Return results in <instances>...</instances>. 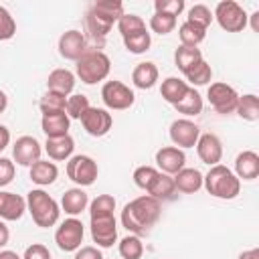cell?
I'll return each instance as SVG.
<instances>
[{
    "mask_svg": "<svg viewBox=\"0 0 259 259\" xmlns=\"http://www.w3.org/2000/svg\"><path fill=\"white\" fill-rule=\"evenodd\" d=\"M16 34V22L12 18V14L0 6V40H8Z\"/></svg>",
    "mask_w": 259,
    "mask_h": 259,
    "instance_id": "obj_42",
    "label": "cell"
},
{
    "mask_svg": "<svg viewBox=\"0 0 259 259\" xmlns=\"http://www.w3.org/2000/svg\"><path fill=\"white\" fill-rule=\"evenodd\" d=\"M206 97H208V103L212 105V109H214L217 113H221V115L233 113V111L237 109L239 93H237L231 85H227V83H221V81L210 83Z\"/></svg>",
    "mask_w": 259,
    "mask_h": 259,
    "instance_id": "obj_10",
    "label": "cell"
},
{
    "mask_svg": "<svg viewBox=\"0 0 259 259\" xmlns=\"http://www.w3.org/2000/svg\"><path fill=\"white\" fill-rule=\"evenodd\" d=\"M198 61H202V53H200V49H194V47H178L176 49V53H174V63H176V67L182 71V73H186L190 67H194Z\"/></svg>",
    "mask_w": 259,
    "mask_h": 259,
    "instance_id": "obj_32",
    "label": "cell"
},
{
    "mask_svg": "<svg viewBox=\"0 0 259 259\" xmlns=\"http://www.w3.org/2000/svg\"><path fill=\"white\" fill-rule=\"evenodd\" d=\"M150 28L156 34H168L176 28V16L166 12H154V16L150 18Z\"/></svg>",
    "mask_w": 259,
    "mask_h": 259,
    "instance_id": "obj_38",
    "label": "cell"
},
{
    "mask_svg": "<svg viewBox=\"0 0 259 259\" xmlns=\"http://www.w3.org/2000/svg\"><path fill=\"white\" fill-rule=\"evenodd\" d=\"M47 87L53 93L69 97L73 93V89H75V75L69 69H55L47 77Z\"/></svg>",
    "mask_w": 259,
    "mask_h": 259,
    "instance_id": "obj_21",
    "label": "cell"
},
{
    "mask_svg": "<svg viewBox=\"0 0 259 259\" xmlns=\"http://www.w3.org/2000/svg\"><path fill=\"white\" fill-rule=\"evenodd\" d=\"M156 164H158L160 172H164L168 176L170 174H178L186 164V156L176 146H164V148H160L156 152Z\"/></svg>",
    "mask_w": 259,
    "mask_h": 259,
    "instance_id": "obj_16",
    "label": "cell"
},
{
    "mask_svg": "<svg viewBox=\"0 0 259 259\" xmlns=\"http://www.w3.org/2000/svg\"><path fill=\"white\" fill-rule=\"evenodd\" d=\"M26 210V200L20 194L0 190V221H18Z\"/></svg>",
    "mask_w": 259,
    "mask_h": 259,
    "instance_id": "obj_18",
    "label": "cell"
},
{
    "mask_svg": "<svg viewBox=\"0 0 259 259\" xmlns=\"http://www.w3.org/2000/svg\"><path fill=\"white\" fill-rule=\"evenodd\" d=\"M59 176V168L55 162H49V160H38L30 166V180L38 186H49L57 180Z\"/></svg>",
    "mask_w": 259,
    "mask_h": 259,
    "instance_id": "obj_26",
    "label": "cell"
},
{
    "mask_svg": "<svg viewBox=\"0 0 259 259\" xmlns=\"http://www.w3.org/2000/svg\"><path fill=\"white\" fill-rule=\"evenodd\" d=\"M239 180H255L259 176V156L253 150H245L235 158V172Z\"/></svg>",
    "mask_w": 259,
    "mask_h": 259,
    "instance_id": "obj_20",
    "label": "cell"
},
{
    "mask_svg": "<svg viewBox=\"0 0 259 259\" xmlns=\"http://www.w3.org/2000/svg\"><path fill=\"white\" fill-rule=\"evenodd\" d=\"M83 237H85L83 223L79 219H75V217L65 219L57 227V231H55V243H57V247L61 251H67V253L77 251L81 247V243H83Z\"/></svg>",
    "mask_w": 259,
    "mask_h": 259,
    "instance_id": "obj_8",
    "label": "cell"
},
{
    "mask_svg": "<svg viewBox=\"0 0 259 259\" xmlns=\"http://www.w3.org/2000/svg\"><path fill=\"white\" fill-rule=\"evenodd\" d=\"M109 69H111V61L109 57L103 53V51H85L81 55V59L77 61L75 65V71H77V77L85 83V85H93V83H99L103 81L107 75H109Z\"/></svg>",
    "mask_w": 259,
    "mask_h": 259,
    "instance_id": "obj_5",
    "label": "cell"
},
{
    "mask_svg": "<svg viewBox=\"0 0 259 259\" xmlns=\"http://www.w3.org/2000/svg\"><path fill=\"white\" fill-rule=\"evenodd\" d=\"M8 241H10V231H8V227L4 225V221H0V249L6 247Z\"/></svg>",
    "mask_w": 259,
    "mask_h": 259,
    "instance_id": "obj_49",
    "label": "cell"
},
{
    "mask_svg": "<svg viewBox=\"0 0 259 259\" xmlns=\"http://www.w3.org/2000/svg\"><path fill=\"white\" fill-rule=\"evenodd\" d=\"M174 107H176L178 113H182L186 117H194V115H198L202 111V97H200V93L194 87H188L186 95Z\"/></svg>",
    "mask_w": 259,
    "mask_h": 259,
    "instance_id": "obj_29",
    "label": "cell"
},
{
    "mask_svg": "<svg viewBox=\"0 0 259 259\" xmlns=\"http://www.w3.org/2000/svg\"><path fill=\"white\" fill-rule=\"evenodd\" d=\"M144 28H146L144 18L138 16V14H132V12H130V14L123 12V16L117 20V30H119L121 38L134 34V32H138V30H144Z\"/></svg>",
    "mask_w": 259,
    "mask_h": 259,
    "instance_id": "obj_37",
    "label": "cell"
},
{
    "mask_svg": "<svg viewBox=\"0 0 259 259\" xmlns=\"http://www.w3.org/2000/svg\"><path fill=\"white\" fill-rule=\"evenodd\" d=\"M75 259H103L101 251L93 245H87V247H79L77 253H75Z\"/></svg>",
    "mask_w": 259,
    "mask_h": 259,
    "instance_id": "obj_47",
    "label": "cell"
},
{
    "mask_svg": "<svg viewBox=\"0 0 259 259\" xmlns=\"http://www.w3.org/2000/svg\"><path fill=\"white\" fill-rule=\"evenodd\" d=\"M10 144V130L0 123V152Z\"/></svg>",
    "mask_w": 259,
    "mask_h": 259,
    "instance_id": "obj_48",
    "label": "cell"
},
{
    "mask_svg": "<svg viewBox=\"0 0 259 259\" xmlns=\"http://www.w3.org/2000/svg\"><path fill=\"white\" fill-rule=\"evenodd\" d=\"M178 36H180V42H182V47H198L202 40H204V36H206V28H202V26H198V24H194V22H182L180 24V28H178Z\"/></svg>",
    "mask_w": 259,
    "mask_h": 259,
    "instance_id": "obj_30",
    "label": "cell"
},
{
    "mask_svg": "<svg viewBox=\"0 0 259 259\" xmlns=\"http://www.w3.org/2000/svg\"><path fill=\"white\" fill-rule=\"evenodd\" d=\"M69 125L71 119L65 111H53V113H42L40 119V127L45 132L47 138H61L69 134Z\"/></svg>",
    "mask_w": 259,
    "mask_h": 259,
    "instance_id": "obj_19",
    "label": "cell"
},
{
    "mask_svg": "<svg viewBox=\"0 0 259 259\" xmlns=\"http://www.w3.org/2000/svg\"><path fill=\"white\" fill-rule=\"evenodd\" d=\"M154 8H156V12H166V14L178 16L184 10V0H156Z\"/></svg>",
    "mask_w": 259,
    "mask_h": 259,
    "instance_id": "obj_44",
    "label": "cell"
},
{
    "mask_svg": "<svg viewBox=\"0 0 259 259\" xmlns=\"http://www.w3.org/2000/svg\"><path fill=\"white\" fill-rule=\"evenodd\" d=\"M160 170H156L154 166H140V168H136L134 170V184L138 186V188H148L150 186V182L156 178V174H158Z\"/></svg>",
    "mask_w": 259,
    "mask_h": 259,
    "instance_id": "obj_43",
    "label": "cell"
},
{
    "mask_svg": "<svg viewBox=\"0 0 259 259\" xmlns=\"http://www.w3.org/2000/svg\"><path fill=\"white\" fill-rule=\"evenodd\" d=\"M26 208L34 221L36 227L49 229L53 225H57L61 208L57 204V200L53 196H49L42 188H32L26 196Z\"/></svg>",
    "mask_w": 259,
    "mask_h": 259,
    "instance_id": "obj_4",
    "label": "cell"
},
{
    "mask_svg": "<svg viewBox=\"0 0 259 259\" xmlns=\"http://www.w3.org/2000/svg\"><path fill=\"white\" fill-rule=\"evenodd\" d=\"M160 212H162L160 200L144 194V196H138V198H134L132 202H127L123 206V210H121V225L130 233L142 235V233L150 231L158 223Z\"/></svg>",
    "mask_w": 259,
    "mask_h": 259,
    "instance_id": "obj_1",
    "label": "cell"
},
{
    "mask_svg": "<svg viewBox=\"0 0 259 259\" xmlns=\"http://www.w3.org/2000/svg\"><path fill=\"white\" fill-rule=\"evenodd\" d=\"M81 125H83V130H85L89 136L101 138V136H105V134L111 130L113 117H111V113H109L107 109H103V107H89V109L83 113V117H81Z\"/></svg>",
    "mask_w": 259,
    "mask_h": 259,
    "instance_id": "obj_12",
    "label": "cell"
},
{
    "mask_svg": "<svg viewBox=\"0 0 259 259\" xmlns=\"http://www.w3.org/2000/svg\"><path fill=\"white\" fill-rule=\"evenodd\" d=\"M73 150H75V140L69 134L61 138H47L45 152L49 154L51 160H57V162L69 160L73 156Z\"/></svg>",
    "mask_w": 259,
    "mask_h": 259,
    "instance_id": "obj_22",
    "label": "cell"
},
{
    "mask_svg": "<svg viewBox=\"0 0 259 259\" xmlns=\"http://www.w3.org/2000/svg\"><path fill=\"white\" fill-rule=\"evenodd\" d=\"M89 97L83 93H75L67 97V105H65V113L69 115V119H81L83 113L89 109Z\"/></svg>",
    "mask_w": 259,
    "mask_h": 259,
    "instance_id": "obj_34",
    "label": "cell"
},
{
    "mask_svg": "<svg viewBox=\"0 0 259 259\" xmlns=\"http://www.w3.org/2000/svg\"><path fill=\"white\" fill-rule=\"evenodd\" d=\"M87 51V40L83 36V32L71 28L67 32L61 34L59 38V55L67 61H79L81 55Z\"/></svg>",
    "mask_w": 259,
    "mask_h": 259,
    "instance_id": "obj_15",
    "label": "cell"
},
{
    "mask_svg": "<svg viewBox=\"0 0 259 259\" xmlns=\"http://www.w3.org/2000/svg\"><path fill=\"white\" fill-rule=\"evenodd\" d=\"M40 152H42V148H40L38 140L32 138V136H22V138H18V140L14 142V146H12V156H14L16 164L28 166V168H30L34 162L40 160Z\"/></svg>",
    "mask_w": 259,
    "mask_h": 259,
    "instance_id": "obj_14",
    "label": "cell"
},
{
    "mask_svg": "<svg viewBox=\"0 0 259 259\" xmlns=\"http://www.w3.org/2000/svg\"><path fill=\"white\" fill-rule=\"evenodd\" d=\"M119 255L123 259H142L144 255V243L138 235H127L119 241Z\"/></svg>",
    "mask_w": 259,
    "mask_h": 259,
    "instance_id": "obj_35",
    "label": "cell"
},
{
    "mask_svg": "<svg viewBox=\"0 0 259 259\" xmlns=\"http://www.w3.org/2000/svg\"><path fill=\"white\" fill-rule=\"evenodd\" d=\"M184 77H186L188 83H192V85H206V83L210 81V77H212V69H210V65L202 59V61H198L194 67H190V69L184 73Z\"/></svg>",
    "mask_w": 259,
    "mask_h": 259,
    "instance_id": "obj_36",
    "label": "cell"
},
{
    "mask_svg": "<svg viewBox=\"0 0 259 259\" xmlns=\"http://www.w3.org/2000/svg\"><path fill=\"white\" fill-rule=\"evenodd\" d=\"M123 16V4L119 0H99L95 2L85 18L87 30L93 38H105L113 24Z\"/></svg>",
    "mask_w": 259,
    "mask_h": 259,
    "instance_id": "obj_2",
    "label": "cell"
},
{
    "mask_svg": "<svg viewBox=\"0 0 259 259\" xmlns=\"http://www.w3.org/2000/svg\"><path fill=\"white\" fill-rule=\"evenodd\" d=\"M186 91H188V83L178 79V77H166L162 81V87H160V93H162L164 101H168L172 105H176L186 95Z\"/></svg>",
    "mask_w": 259,
    "mask_h": 259,
    "instance_id": "obj_28",
    "label": "cell"
},
{
    "mask_svg": "<svg viewBox=\"0 0 259 259\" xmlns=\"http://www.w3.org/2000/svg\"><path fill=\"white\" fill-rule=\"evenodd\" d=\"M123 45H125V49H127L130 53L142 55V53H146V51L150 49L152 36H150V32L144 28V30H138V32H134V34H130V36H123Z\"/></svg>",
    "mask_w": 259,
    "mask_h": 259,
    "instance_id": "obj_33",
    "label": "cell"
},
{
    "mask_svg": "<svg viewBox=\"0 0 259 259\" xmlns=\"http://www.w3.org/2000/svg\"><path fill=\"white\" fill-rule=\"evenodd\" d=\"M174 186L176 190L184 194H194L202 188V174L196 168H182L178 174H174Z\"/></svg>",
    "mask_w": 259,
    "mask_h": 259,
    "instance_id": "obj_25",
    "label": "cell"
},
{
    "mask_svg": "<svg viewBox=\"0 0 259 259\" xmlns=\"http://www.w3.org/2000/svg\"><path fill=\"white\" fill-rule=\"evenodd\" d=\"M65 105H67V97L59 95V93H53V91H47V95L40 99L38 107H40V113H53V111H65Z\"/></svg>",
    "mask_w": 259,
    "mask_h": 259,
    "instance_id": "obj_40",
    "label": "cell"
},
{
    "mask_svg": "<svg viewBox=\"0 0 259 259\" xmlns=\"http://www.w3.org/2000/svg\"><path fill=\"white\" fill-rule=\"evenodd\" d=\"M200 138V127L188 119V117H182V119H174L170 123V140L176 148H194L196 142Z\"/></svg>",
    "mask_w": 259,
    "mask_h": 259,
    "instance_id": "obj_11",
    "label": "cell"
},
{
    "mask_svg": "<svg viewBox=\"0 0 259 259\" xmlns=\"http://www.w3.org/2000/svg\"><path fill=\"white\" fill-rule=\"evenodd\" d=\"M249 18H251V28H253L255 32H259V10H257V12H253Z\"/></svg>",
    "mask_w": 259,
    "mask_h": 259,
    "instance_id": "obj_51",
    "label": "cell"
},
{
    "mask_svg": "<svg viewBox=\"0 0 259 259\" xmlns=\"http://www.w3.org/2000/svg\"><path fill=\"white\" fill-rule=\"evenodd\" d=\"M196 152H198V158L208 164V166H217L223 158V144L219 140V136L214 134H200L198 142H196Z\"/></svg>",
    "mask_w": 259,
    "mask_h": 259,
    "instance_id": "obj_17",
    "label": "cell"
},
{
    "mask_svg": "<svg viewBox=\"0 0 259 259\" xmlns=\"http://www.w3.org/2000/svg\"><path fill=\"white\" fill-rule=\"evenodd\" d=\"M186 20H188V22H194V24H198V26H202V28H208V24L212 22V12H210V8L204 6V4H194V6H190Z\"/></svg>",
    "mask_w": 259,
    "mask_h": 259,
    "instance_id": "obj_41",
    "label": "cell"
},
{
    "mask_svg": "<svg viewBox=\"0 0 259 259\" xmlns=\"http://www.w3.org/2000/svg\"><path fill=\"white\" fill-rule=\"evenodd\" d=\"M235 111L245 121H257L259 119V97L253 95V93L239 95V101H237V109Z\"/></svg>",
    "mask_w": 259,
    "mask_h": 259,
    "instance_id": "obj_31",
    "label": "cell"
},
{
    "mask_svg": "<svg viewBox=\"0 0 259 259\" xmlns=\"http://www.w3.org/2000/svg\"><path fill=\"white\" fill-rule=\"evenodd\" d=\"M22 259H51V251L40 243H32L30 247H26Z\"/></svg>",
    "mask_w": 259,
    "mask_h": 259,
    "instance_id": "obj_46",
    "label": "cell"
},
{
    "mask_svg": "<svg viewBox=\"0 0 259 259\" xmlns=\"http://www.w3.org/2000/svg\"><path fill=\"white\" fill-rule=\"evenodd\" d=\"M14 172H16L14 162L8 158H0V188L8 186L14 180Z\"/></svg>",
    "mask_w": 259,
    "mask_h": 259,
    "instance_id": "obj_45",
    "label": "cell"
},
{
    "mask_svg": "<svg viewBox=\"0 0 259 259\" xmlns=\"http://www.w3.org/2000/svg\"><path fill=\"white\" fill-rule=\"evenodd\" d=\"M113 210H115V198L111 194H99L89 206L91 217H107L113 214Z\"/></svg>",
    "mask_w": 259,
    "mask_h": 259,
    "instance_id": "obj_39",
    "label": "cell"
},
{
    "mask_svg": "<svg viewBox=\"0 0 259 259\" xmlns=\"http://www.w3.org/2000/svg\"><path fill=\"white\" fill-rule=\"evenodd\" d=\"M158 81V67L152 63V61H144V63H138L132 71V83L138 87V89H152Z\"/></svg>",
    "mask_w": 259,
    "mask_h": 259,
    "instance_id": "obj_24",
    "label": "cell"
},
{
    "mask_svg": "<svg viewBox=\"0 0 259 259\" xmlns=\"http://www.w3.org/2000/svg\"><path fill=\"white\" fill-rule=\"evenodd\" d=\"M6 105H8V97H6L4 91H0V113L6 109Z\"/></svg>",
    "mask_w": 259,
    "mask_h": 259,
    "instance_id": "obj_53",
    "label": "cell"
},
{
    "mask_svg": "<svg viewBox=\"0 0 259 259\" xmlns=\"http://www.w3.org/2000/svg\"><path fill=\"white\" fill-rule=\"evenodd\" d=\"M202 186L210 196L221 200H231L239 194L241 180L233 174V170H229L223 164H217V166H210L206 176H202Z\"/></svg>",
    "mask_w": 259,
    "mask_h": 259,
    "instance_id": "obj_3",
    "label": "cell"
},
{
    "mask_svg": "<svg viewBox=\"0 0 259 259\" xmlns=\"http://www.w3.org/2000/svg\"><path fill=\"white\" fill-rule=\"evenodd\" d=\"M0 259H22V257H18V253H14V251L4 249V251H0Z\"/></svg>",
    "mask_w": 259,
    "mask_h": 259,
    "instance_id": "obj_52",
    "label": "cell"
},
{
    "mask_svg": "<svg viewBox=\"0 0 259 259\" xmlns=\"http://www.w3.org/2000/svg\"><path fill=\"white\" fill-rule=\"evenodd\" d=\"M212 18H217L219 26L227 32H241L245 26H247V12L243 10L241 4H237L235 0H223L217 4L214 12H212Z\"/></svg>",
    "mask_w": 259,
    "mask_h": 259,
    "instance_id": "obj_6",
    "label": "cell"
},
{
    "mask_svg": "<svg viewBox=\"0 0 259 259\" xmlns=\"http://www.w3.org/2000/svg\"><path fill=\"white\" fill-rule=\"evenodd\" d=\"M91 239L97 243V247H113V243L117 241V225H115V217L107 214V217H91Z\"/></svg>",
    "mask_w": 259,
    "mask_h": 259,
    "instance_id": "obj_13",
    "label": "cell"
},
{
    "mask_svg": "<svg viewBox=\"0 0 259 259\" xmlns=\"http://www.w3.org/2000/svg\"><path fill=\"white\" fill-rule=\"evenodd\" d=\"M101 99H103L105 107L121 111V109H127V107L134 105L136 95H134V91H132L127 85H123L121 81H107V83H103V87H101Z\"/></svg>",
    "mask_w": 259,
    "mask_h": 259,
    "instance_id": "obj_9",
    "label": "cell"
},
{
    "mask_svg": "<svg viewBox=\"0 0 259 259\" xmlns=\"http://www.w3.org/2000/svg\"><path fill=\"white\" fill-rule=\"evenodd\" d=\"M237 259H259V249H249V251H243Z\"/></svg>",
    "mask_w": 259,
    "mask_h": 259,
    "instance_id": "obj_50",
    "label": "cell"
},
{
    "mask_svg": "<svg viewBox=\"0 0 259 259\" xmlns=\"http://www.w3.org/2000/svg\"><path fill=\"white\" fill-rule=\"evenodd\" d=\"M87 204H89V196H87V192H85L83 188H79V186L65 190V194H63V198H61V208H63L67 214H71V217L81 214V212L87 208Z\"/></svg>",
    "mask_w": 259,
    "mask_h": 259,
    "instance_id": "obj_23",
    "label": "cell"
},
{
    "mask_svg": "<svg viewBox=\"0 0 259 259\" xmlns=\"http://www.w3.org/2000/svg\"><path fill=\"white\" fill-rule=\"evenodd\" d=\"M97 174H99V168H97V162L91 156L77 154V156H71L67 160V176L79 188L81 186H91L95 182Z\"/></svg>",
    "mask_w": 259,
    "mask_h": 259,
    "instance_id": "obj_7",
    "label": "cell"
},
{
    "mask_svg": "<svg viewBox=\"0 0 259 259\" xmlns=\"http://www.w3.org/2000/svg\"><path fill=\"white\" fill-rule=\"evenodd\" d=\"M146 192H148V196H152V198H156V200H168V198L174 196L176 186H174L172 176H168V174H164V172H158L156 178H154V180L150 182V186L146 188Z\"/></svg>",
    "mask_w": 259,
    "mask_h": 259,
    "instance_id": "obj_27",
    "label": "cell"
}]
</instances>
